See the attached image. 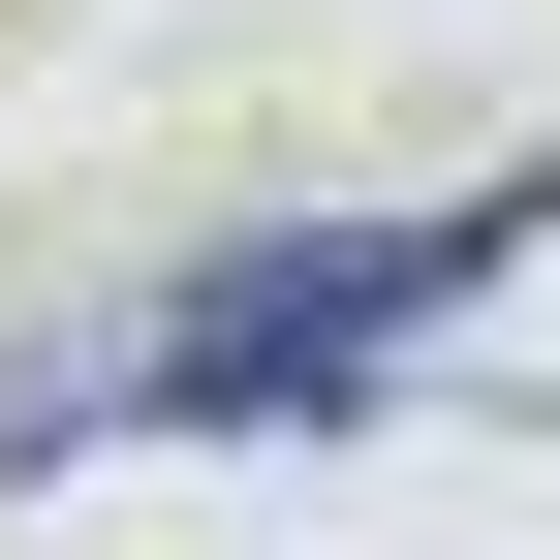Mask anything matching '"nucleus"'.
Wrapping results in <instances>:
<instances>
[{
    "instance_id": "1",
    "label": "nucleus",
    "mask_w": 560,
    "mask_h": 560,
    "mask_svg": "<svg viewBox=\"0 0 560 560\" xmlns=\"http://www.w3.org/2000/svg\"><path fill=\"white\" fill-rule=\"evenodd\" d=\"M436 280H499V219H312V249H219V280L156 312V374H125V405H342Z\"/></svg>"
}]
</instances>
